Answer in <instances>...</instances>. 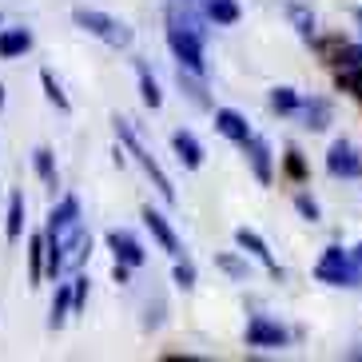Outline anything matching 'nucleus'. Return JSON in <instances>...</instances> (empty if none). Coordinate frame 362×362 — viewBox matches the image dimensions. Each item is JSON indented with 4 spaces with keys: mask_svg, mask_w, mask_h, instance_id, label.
Masks as SVG:
<instances>
[{
    "mask_svg": "<svg viewBox=\"0 0 362 362\" xmlns=\"http://www.w3.org/2000/svg\"><path fill=\"white\" fill-rule=\"evenodd\" d=\"M144 223H148L151 239H156V243H160V247L168 251L171 259H180V255H183V247H180V235L171 231V223L163 219L160 211H156V207H144Z\"/></svg>",
    "mask_w": 362,
    "mask_h": 362,
    "instance_id": "6e6552de",
    "label": "nucleus"
},
{
    "mask_svg": "<svg viewBox=\"0 0 362 362\" xmlns=\"http://www.w3.org/2000/svg\"><path fill=\"white\" fill-rule=\"evenodd\" d=\"M339 88L362 100V68H342V72H339Z\"/></svg>",
    "mask_w": 362,
    "mask_h": 362,
    "instance_id": "a878e982",
    "label": "nucleus"
},
{
    "mask_svg": "<svg viewBox=\"0 0 362 362\" xmlns=\"http://www.w3.org/2000/svg\"><path fill=\"white\" fill-rule=\"evenodd\" d=\"M287 175L291 180H307V163H303V156H298L295 148L287 151Z\"/></svg>",
    "mask_w": 362,
    "mask_h": 362,
    "instance_id": "7c9ffc66",
    "label": "nucleus"
},
{
    "mask_svg": "<svg viewBox=\"0 0 362 362\" xmlns=\"http://www.w3.org/2000/svg\"><path fill=\"white\" fill-rule=\"evenodd\" d=\"M33 168H36V175H40V183H48V187H56V183H60L52 148H36V151H33Z\"/></svg>",
    "mask_w": 362,
    "mask_h": 362,
    "instance_id": "412c9836",
    "label": "nucleus"
},
{
    "mask_svg": "<svg viewBox=\"0 0 362 362\" xmlns=\"http://www.w3.org/2000/svg\"><path fill=\"white\" fill-rule=\"evenodd\" d=\"M354 259H358V267H362V243H358V251H354Z\"/></svg>",
    "mask_w": 362,
    "mask_h": 362,
    "instance_id": "72a5a7b5",
    "label": "nucleus"
},
{
    "mask_svg": "<svg viewBox=\"0 0 362 362\" xmlns=\"http://www.w3.org/2000/svg\"><path fill=\"white\" fill-rule=\"evenodd\" d=\"M327 171L334 175V180H358L362 175V160H358V151L346 144V139H334L327 151Z\"/></svg>",
    "mask_w": 362,
    "mask_h": 362,
    "instance_id": "39448f33",
    "label": "nucleus"
},
{
    "mask_svg": "<svg viewBox=\"0 0 362 362\" xmlns=\"http://www.w3.org/2000/svg\"><path fill=\"white\" fill-rule=\"evenodd\" d=\"M107 251L116 255V263H128V267H144L148 251L132 231H107Z\"/></svg>",
    "mask_w": 362,
    "mask_h": 362,
    "instance_id": "0eeeda50",
    "label": "nucleus"
},
{
    "mask_svg": "<svg viewBox=\"0 0 362 362\" xmlns=\"http://www.w3.org/2000/svg\"><path fill=\"white\" fill-rule=\"evenodd\" d=\"M315 279L330 283V287H362V267L354 255H346L342 247H327L322 259L315 263Z\"/></svg>",
    "mask_w": 362,
    "mask_h": 362,
    "instance_id": "7ed1b4c3",
    "label": "nucleus"
},
{
    "mask_svg": "<svg viewBox=\"0 0 362 362\" xmlns=\"http://www.w3.org/2000/svg\"><path fill=\"white\" fill-rule=\"evenodd\" d=\"M171 148H175V156H180V163L187 171H199L203 168V144L192 136V132H171Z\"/></svg>",
    "mask_w": 362,
    "mask_h": 362,
    "instance_id": "f8f14e48",
    "label": "nucleus"
},
{
    "mask_svg": "<svg viewBox=\"0 0 362 362\" xmlns=\"http://www.w3.org/2000/svg\"><path fill=\"white\" fill-rule=\"evenodd\" d=\"M48 275V235H28V287H40Z\"/></svg>",
    "mask_w": 362,
    "mask_h": 362,
    "instance_id": "9b49d317",
    "label": "nucleus"
},
{
    "mask_svg": "<svg viewBox=\"0 0 362 362\" xmlns=\"http://www.w3.org/2000/svg\"><path fill=\"white\" fill-rule=\"evenodd\" d=\"M195 4H207V0H195Z\"/></svg>",
    "mask_w": 362,
    "mask_h": 362,
    "instance_id": "c9c22d12",
    "label": "nucleus"
},
{
    "mask_svg": "<svg viewBox=\"0 0 362 362\" xmlns=\"http://www.w3.org/2000/svg\"><path fill=\"white\" fill-rule=\"evenodd\" d=\"M334 60H339V64H346V68H362V48H354V44H342Z\"/></svg>",
    "mask_w": 362,
    "mask_h": 362,
    "instance_id": "c756f323",
    "label": "nucleus"
},
{
    "mask_svg": "<svg viewBox=\"0 0 362 362\" xmlns=\"http://www.w3.org/2000/svg\"><path fill=\"white\" fill-rule=\"evenodd\" d=\"M40 88H44V100L56 107V112H72V100L64 96V88H60V80H56V72L52 68H40Z\"/></svg>",
    "mask_w": 362,
    "mask_h": 362,
    "instance_id": "dca6fc26",
    "label": "nucleus"
},
{
    "mask_svg": "<svg viewBox=\"0 0 362 362\" xmlns=\"http://www.w3.org/2000/svg\"><path fill=\"white\" fill-rule=\"evenodd\" d=\"M72 307H76V315L88 307V279H84V275L72 279Z\"/></svg>",
    "mask_w": 362,
    "mask_h": 362,
    "instance_id": "c85d7f7f",
    "label": "nucleus"
},
{
    "mask_svg": "<svg viewBox=\"0 0 362 362\" xmlns=\"http://www.w3.org/2000/svg\"><path fill=\"white\" fill-rule=\"evenodd\" d=\"M298 112H303V124H307L310 132H322L334 124V104H330L327 96H310L298 104Z\"/></svg>",
    "mask_w": 362,
    "mask_h": 362,
    "instance_id": "9d476101",
    "label": "nucleus"
},
{
    "mask_svg": "<svg viewBox=\"0 0 362 362\" xmlns=\"http://www.w3.org/2000/svg\"><path fill=\"white\" fill-rule=\"evenodd\" d=\"M112 124H116V136H119V144L128 148V156H132V160L139 163V168H144V175H148V180L156 183V192H160V195H163V199H168V203H175V187H171L168 171H163L160 163H156V156H151L148 148H144V139H139V132L132 128V119L116 116V119H112Z\"/></svg>",
    "mask_w": 362,
    "mask_h": 362,
    "instance_id": "f257e3e1",
    "label": "nucleus"
},
{
    "mask_svg": "<svg viewBox=\"0 0 362 362\" xmlns=\"http://www.w3.org/2000/svg\"><path fill=\"white\" fill-rule=\"evenodd\" d=\"M235 243L243 247V251H251V255H255L259 263H263V267H267V271H271L275 279L283 275V271H279V263H275V255H271V247H267L263 239H259V235L251 231V227H239V231H235Z\"/></svg>",
    "mask_w": 362,
    "mask_h": 362,
    "instance_id": "ddd939ff",
    "label": "nucleus"
},
{
    "mask_svg": "<svg viewBox=\"0 0 362 362\" xmlns=\"http://www.w3.org/2000/svg\"><path fill=\"white\" fill-rule=\"evenodd\" d=\"M247 151V163H251V171H255V180L259 183H271L275 180V171H271V144H267L263 136H251L243 144Z\"/></svg>",
    "mask_w": 362,
    "mask_h": 362,
    "instance_id": "1a4fd4ad",
    "label": "nucleus"
},
{
    "mask_svg": "<svg viewBox=\"0 0 362 362\" xmlns=\"http://www.w3.org/2000/svg\"><path fill=\"white\" fill-rule=\"evenodd\" d=\"M68 315H76V307H72V287H60L56 291V298H52V310H48V327L52 330H60L68 322Z\"/></svg>",
    "mask_w": 362,
    "mask_h": 362,
    "instance_id": "a211bd4d",
    "label": "nucleus"
},
{
    "mask_svg": "<svg viewBox=\"0 0 362 362\" xmlns=\"http://www.w3.org/2000/svg\"><path fill=\"white\" fill-rule=\"evenodd\" d=\"M199 8L207 12L211 24H235L239 21V4H235V0H207V4H199Z\"/></svg>",
    "mask_w": 362,
    "mask_h": 362,
    "instance_id": "aec40b11",
    "label": "nucleus"
},
{
    "mask_svg": "<svg viewBox=\"0 0 362 362\" xmlns=\"http://www.w3.org/2000/svg\"><path fill=\"white\" fill-rule=\"evenodd\" d=\"M0 112H4V84H0Z\"/></svg>",
    "mask_w": 362,
    "mask_h": 362,
    "instance_id": "473e14b6",
    "label": "nucleus"
},
{
    "mask_svg": "<svg viewBox=\"0 0 362 362\" xmlns=\"http://www.w3.org/2000/svg\"><path fill=\"white\" fill-rule=\"evenodd\" d=\"M33 48V33L28 28H4L0 33V60H16Z\"/></svg>",
    "mask_w": 362,
    "mask_h": 362,
    "instance_id": "2eb2a0df",
    "label": "nucleus"
},
{
    "mask_svg": "<svg viewBox=\"0 0 362 362\" xmlns=\"http://www.w3.org/2000/svg\"><path fill=\"white\" fill-rule=\"evenodd\" d=\"M92 255V235H88V227L80 235H76L72 243H68V251H64V267H80L84 259Z\"/></svg>",
    "mask_w": 362,
    "mask_h": 362,
    "instance_id": "5701e85b",
    "label": "nucleus"
},
{
    "mask_svg": "<svg viewBox=\"0 0 362 362\" xmlns=\"http://www.w3.org/2000/svg\"><path fill=\"white\" fill-rule=\"evenodd\" d=\"M136 72H139V96H144V104L156 112V107L163 104V92H160V84H156V76L148 72V64H144V60L136 64Z\"/></svg>",
    "mask_w": 362,
    "mask_h": 362,
    "instance_id": "6ab92c4d",
    "label": "nucleus"
},
{
    "mask_svg": "<svg viewBox=\"0 0 362 362\" xmlns=\"http://www.w3.org/2000/svg\"><path fill=\"white\" fill-rule=\"evenodd\" d=\"M291 334L279 322H271L267 315H255L247 322V346H287Z\"/></svg>",
    "mask_w": 362,
    "mask_h": 362,
    "instance_id": "423d86ee",
    "label": "nucleus"
},
{
    "mask_svg": "<svg viewBox=\"0 0 362 362\" xmlns=\"http://www.w3.org/2000/svg\"><path fill=\"white\" fill-rule=\"evenodd\" d=\"M168 48L175 52L183 68H192L195 76L207 72V60H203V36L192 28H180V24H168Z\"/></svg>",
    "mask_w": 362,
    "mask_h": 362,
    "instance_id": "20e7f679",
    "label": "nucleus"
},
{
    "mask_svg": "<svg viewBox=\"0 0 362 362\" xmlns=\"http://www.w3.org/2000/svg\"><path fill=\"white\" fill-rule=\"evenodd\" d=\"M192 76H195L192 68H183V64H180V88L187 92V96H192V104H195V107H207V96H203V84H195Z\"/></svg>",
    "mask_w": 362,
    "mask_h": 362,
    "instance_id": "b1692460",
    "label": "nucleus"
},
{
    "mask_svg": "<svg viewBox=\"0 0 362 362\" xmlns=\"http://www.w3.org/2000/svg\"><path fill=\"white\" fill-rule=\"evenodd\" d=\"M215 267H219V271H227L231 279H247V263H239L235 255H219V259H215Z\"/></svg>",
    "mask_w": 362,
    "mask_h": 362,
    "instance_id": "cd10ccee",
    "label": "nucleus"
},
{
    "mask_svg": "<svg viewBox=\"0 0 362 362\" xmlns=\"http://www.w3.org/2000/svg\"><path fill=\"white\" fill-rule=\"evenodd\" d=\"M72 21L88 36L104 40L107 48H132V40H136V33H132L128 24L116 21V16H107V12H100V8H72Z\"/></svg>",
    "mask_w": 362,
    "mask_h": 362,
    "instance_id": "f03ea898",
    "label": "nucleus"
},
{
    "mask_svg": "<svg viewBox=\"0 0 362 362\" xmlns=\"http://www.w3.org/2000/svg\"><path fill=\"white\" fill-rule=\"evenodd\" d=\"M171 275H175V283H180L183 291L195 287V267L187 263V259H175V271H171Z\"/></svg>",
    "mask_w": 362,
    "mask_h": 362,
    "instance_id": "bb28decb",
    "label": "nucleus"
},
{
    "mask_svg": "<svg viewBox=\"0 0 362 362\" xmlns=\"http://www.w3.org/2000/svg\"><path fill=\"white\" fill-rule=\"evenodd\" d=\"M358 24H362V8H358Z\"/></svg>",
    "mask_w": 362,
    "mask_h": 362,
    "instance_id": "f704fd0d",
    "label": "nucleus"
},
{
    "mask_svg": "<svg viewBox=\"0 0 362 362\" xmlns=\"http://www.w3.org/2000/svg\"><path fill=\"white\" fill-rule=\"evenodd\" d=\"M298 104H303V100L295 96V88H275V92H271V107H275V112H298Z\"/></svg>",
    "mask_w": 362,
    "mask_h": 362,
    "instance_id": "393cba45",
    "label": "nucleus"
},
{
    "mask_svg": "<svg viewBox=\"0 0 362 362\" xmlns=\"http://www.w3.org/2000/svg\"><path fill=\"white\" fill-rule=\"evenodd\" d=\"M21 235H24V195L12 192L8 195V219H4V239L8 243H21Z\"/></svg>",
    "mask_w": 362,
    "mask_h": 362,
    "instance_id": "f3484780",
    "label": "nucleus"
},
{
    "mask_svg": "<svg viewBox=\"0 0 362 362\" xmlns=\"http://www.w3.org/2000/svg\"><path fill=\"white\" fill-rule=\"evenodd\" d=\"M287 16H291L295 33L303 36V40H315V12L303 8V4H287Z\"/></svg>",
    "mask_w": 362,
    "mask_h": 362,
    "instance_id": "4be33fe9",
    "label": "nucleus"
},
{
    "mask_svg": "<svg viewBox=\"0 0 362 362\" xmlns=\"http://www.w3.org/2000/svg\"><path fill=\"white\" fill-rule=\"evenodd\" d=\"M295 207H298V215H303V219H310V223L319 219V203L310 199V195H295Z\"/></svg>",
    "mask_w": 362,
    "mask_h": 362,
    "instance_id": "2f4dec72",
    "label": "nucleus"
},
{
    "mask_svg": "<svg viewBox=\"0 0 362 362\" xmlns=\"http://www.w3.org/2000/svg\"><path fill=\"white\" fill-rule=\"evenodd\" d=\"M215 132L223 139H231V144H247V139H251L247 119L239 116V112H231V107H219V112H215Z\"/></svg>",
    "mask_w": 362,
    "mask_h": 362,
    "instance_id": "4468645a",
    "label": "nucleus"
}]
</instances>
